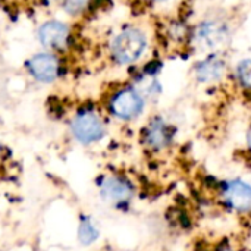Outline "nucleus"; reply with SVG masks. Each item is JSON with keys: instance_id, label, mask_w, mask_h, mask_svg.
<instances>
[{"instance_id": "obj_2", "label": "nucleus", "mask_w": 251, "mask_h": 251, "mask_svg": "<svg viewBox=\"0 0 251 251\" xmlns=\"http://www.w3.org/2000/svg\"><path fill=\"white\" fill-rule=\"evenodd\" d=\"M231 40L229 26L221 21H204L194 32V41L204 50H219L226 47Z\"/></svg>"}, {"instance_id": "obj_9", "label": "nucleus", "mask_w": 251, "mask_h": 251, "mask_svg": "<svg viewBox=\"0 0 251 251\" xmlns=\"http://www.w3.org/2000/svg\"><path fill=\"white\" fill-rule=\"evenodd\" d=\"M101 197L109 203H124L131 197V187L118 178H107L101 184Z\"/></svg>"}, {"instance_id": "obj_11", "label": "nucleus", "mask_w": 251, "mask_h": 251, "mask_svg": "<svg viewBox=\"0 0 251 251\" xmlns=\"http://www.w3.org/2000/svg\"><path fill=\"white\" fill-rule=\"evenodd\" d=\"M99 237V229L96 228V225H93V222L90 219H84L81 221L79 225V240L82 244H91L97 240Z\"/></svg>"}, {"instance_id": "obj_8", "label": "nucleus", "mask_w": 251, "mask_h": 251, "mask_svg": "<svg viewBox=\"0 0 251 251\" xmlns=\"http://www.w3.org/2000/svg\"><path fill=\"white\" fill-rule=\"evenodd\" d=\"M225 71H226V65L219 56H209L204 60L199 62L194 68L197 81L203 84L216 82L222 79V76L225 75Z\"/></svg>"}, {"instance_id": "obj_7", "label": "nucleus", "mask_w": 251, "mask_h": 251, "mask_svg": "<svg viewBox=\"0 0 251 251\" xmlns=\"http://www.w3.org/2000/svg\"><path fill=\"white\" fill-rule=\"evenodd\" d=\"M68 35H69L68 26L57 21L46 22L38 29V38H40L41 44L46 46L47 49L59 50V49L65 47V44L68 41Z\"/></svg>"}, {"instance_id": "obj_3", "label": "nucleus", "mask_w": 251, "mask_h": 251, "mask_svg": "<svg viewBox=\"0 0 251 251\" xmlns=\"http://www.w3.org/2000/svg\"><path fill=\"white\" fill-rule=\"evenodd\" d=\"M74 137L84 144L99 141L104 134V125L100 116L94 112H84L78 115L72 122Z\"/></svg>"}, {"instance_id": "obj_14", "label": "nucleus", "mask_w": 251, "mask_h": 251, "mask_svg": "<svg viewBox=\"0 0 251 251\" xmlns=\"http://www.w3.org/2000/svg\"><path fill=\"white\" fill-rule=\"evenodd\" d=\"M247 141H249V147H250L251 150V131L249 132V135H247Z\"/></svg>"}, {"instance_id": "obj_15", "label": "nucleus", "mask_w": 251, "mask_h": 251, "mask_svg": "<svg viewBox=\"0 0 251 251\" xmlns=\"http://www.w3.org/2000/svg\"><path fill=\"white\" fill-rule=\"evenodd\" d=\"M159 1H163V0H159Z\"/></svg>"}, {"instance_id": "obj_5", "label": "nucleus", "mask_w": 251, "mask_h": 251, "mask_svg": "<svg viewBox=\"0 0 251 251\" xmlns=\"http://www.w3.org/2000/svg\"><path fill=\"white\" fill-rule=\"evenodd\" d=\"M225 201L238 212L251 210V185L246 181H229L224 190Z\"/></svg>"}, {"instance_id": "obj_4", "label": "nucleus", "mask_w": 251, "mask_h": 251, "mask_svg": "<svg viewBox=\"0 0 251 251\" xmlns=\"http://www.w3.org/2000/svg\"><path fill=\"white\" fill-rule=\"evenodd\" d=\"M112 112L121 118V119H134L137 118L144 107V100L141 97V94L135 90L126 88L119 91L112 103H110Z\"/></svg>"}, {"instance_id": "obj_10", "label": "nucleus", "mask_w": 251, "mask_h": 251, "mask_svg": "<svg viewBox=\"0 0 251 251\" xmlns=\"http://www.w3.org/2000/svg\"><path fill=\"white\" fill-rule=\"evenodd\" d=\"M169 138H171V135H169L168 126L165 125L163 121L156 119L150 124L149 131H147V141L151 147L162 149L169 143Z\"/></svg>"}, {"instance_id": "obj_1", "label": "nucleus", "mask_w": 251, "mask_h": 251, "mask_svg": "<svg viewBox=\"0 0 251 251\" xmlns=\"http://www.w3.org/2000/svg\"><path fill=\"white\" fill-rule=\"evenodd\" d=\"M146 47H147L146 35L138 29L131 28V29L122 31L113 40L112 53H113V57L119 63L128 65V63L138 60L143 56Z\"/></svg>"}, {"instance_id": "obj_12", "label": "nucleus", "mask_w": 251, "mask_h": 251, "mask_svg": "<svg viewBox=\"0 0 251 251\" xmlns=\"http://www.w3.org/2000/svg\"><path fill=\"white\" fill-rule=\"evenodd\" d=\"M237 76L241 85L251 88V59H244L237 66Z\"/></svg>"}, {"instance_id": "obj_13", "label": "nucleus", "mask_w": 251, "mask_h": 251, "mask_svg": "<svg viewBox=\"0 0 251 251\" xmlns=\"http://www.w3.org/2000/svg\"><path fill=\"white\" fill-rule=\"evenodd\" d=\"M87 4V0H65V9L69 13H76L81 12Z\"/></svg>"}, {"instance_id": "obj_6", "label": "nucleus", "mask_w": 251, "mask_h": 251, "mask_svg": "<svg viewBox=\"0 0 251 251\" xmlns=\"http://www.w3.org/2000/svg\"><path fill=\"white\" fill-rule=\"evenodd\" d=\"M28 69L38 81L50 82L59 75V62L51 54L40 53L28 60Z\"/></svg>"}]
</instances>
